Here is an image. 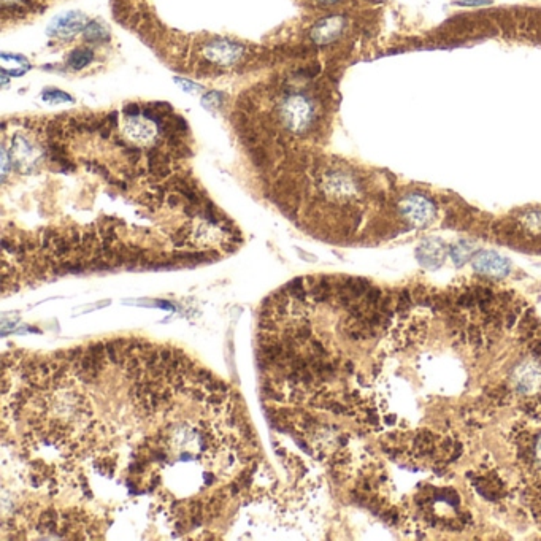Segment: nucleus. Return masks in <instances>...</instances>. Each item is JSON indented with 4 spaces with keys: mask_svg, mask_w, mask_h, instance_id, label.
Returning <instances> with one entry per match:
<instances>
[{
    "mask_svg": "<svg viewBox=\"0 0 541 541\" xmlns=\"http://www.w3.org/2000/svg\"><path fill=\"white\" fill-rule=\"evenodd\" d=\"M269 127L272 136L279 141L298 140L310 136L318 124V101L312 91L300 89L298 84H279L270 94Z\"/></svg>",
    "mask_w": 541,
    "mask_h": 541,
    "instance_id": "1",
    "label": "nucleus"
},
{
    "mask_svg": "<svg viewBox=\"0 0 541 541\" xmlns=\"http://www.w3.org/2000/svg\"><path fill=\"white\" fill-rule=\"evenodd\" d=\"M56 2L59 0H0L4 27L40 16Z\"/></svg>",
    "mask_w": 541,
    "mask_h": 541,
    "instance_id": "2",
    "label": "nucleus"
},
{
    "mask_svg": "<svg viewBox=\"0 0 541 541\" xmlns=\"http://www.w3.org/2000/svg\"><path fill=\"white\" fill-rule=\"evenodd\" d=\"M400 210L403 216H405L413 226H418V227H422L431 222L435 215L433 203L428 201L427 197L419 196V194L408 196L405 201L402 202Z\"/></svg>",
    "mask_w": 541,
    "mask_h": 541,
    "instance_id": "3",
    "label": "nucleus"
},
{
    "mask_svg": "<svg viewBox=\"0 0 541 541\" xmlns=\"http://www.w3.org/2000/svg\"><path fill=\"white\" fill-rule=\"evenodd\" d=\"M475 272L489 278H505L511 272L509 260L492 251L480 253L473 260Z\"/></svg>",
    "mask_w": 541,
    "mask_h": 541,
    "instance_id": "4",
    "label": "nucleus"
},
{
    "mask_svg": "<svg viewBox=\"0 0 541 541\" xmlns=\"http://www.w3.org/2000/svg\"><path fill=\"white\" fill-rule=\"evenodd\" d=\"M346 21L343 16H329L316 23L310 37L316 43V45H329L333 40H337L345 30Z\"/></svg>",
    "mask_w": 541,
    "mask_h": 541,
    "instance_id": "5",
    "label": "nucleus"
},
{
    "mask_svg": "<svg viewBox=\"0 0 541 541\" xmlns=\"http://www.w3.org/2000/svg\"><path fill=\"white\" fill-rule=\"evenodd\" d=\"M86 29V18L82 13H65L56 18L51 26H49V35L58 37V39H72L77 34Z\"/></svg>",
    "mask_w": 541,
    "mask_h": 541,
    "instance_id": "6",
    "label": "nucleus"
},
{
    "mask_svg": "<svg viewBox=\"0 0 541 541\" xmlns=\"http://www.w3.org/2000/svg\"><path fill=\"white\" fill-rule=\"evenodd\" d=\"M446 256V246L441 240L438 238H428L418 246L416 250V257H418L419 262L428 267V269H437L441 264H443Z\"/></svg>",
    "mask_w": 541,
    "mask_h": 541,
    "instance_id": "7",
    "label": "nucleus"
},
{
    "mask_svg": "<svg viewBox=\"0 0 541 541\" xmlns=\"http://www.w3.org/2000/svg\"><path fill=\"white\" fill-rule=\"evenodd\" d=\"M414 450L419 456H432L435 452V437L428 431H421L414 437Z\"/></svg>",
    "mask_w": 541,
    "mask_h": 541,
    "instance_id": "8",
    "label": "nucleus"
},
{
    "mask_svg": "<svg viewBox=\"0 0 541 541\" xmlns=\"http://www.w3.org/2000/svg\"><path fill=\"white\" fill-rule=\"evenodd\" d=\"M473 251H475V246L470 245L469 241H460V243H457V245H452L451 246V257L454 260V264H456L457 267L464 265L470 259L471 253Z\"/></svg>",
    "mask_w": 541,
    "mask_h": 541,
    "instance_id": "9",
    "label": "nucleus"
},
{
    "mask_svg": "<svg viewBox=\"0 0 541 541\" xmlns=\"http://www.w3.org/2000/svg\"><path fill=\"white\" fill-rule=\"evenodd\" d=\"M92 61V51L88 48H78L68 58V65L72 68H83Z\"/></svg>",
    "mask_w": 541,
    "mask_h": 541,
    "instance_id": "10",
    "label": "nucleus"
},
{
    "mask_svg": "<svg viewBox=\"0 0 541 541\" xmlns=\"http://www.w3.org/2000/svg\"><path fill=\"white\" fill-rule=\"evenodd\" d=\"M84 35H86V39L91 40V42H98V40L107 39L108 32H107V29L102 26V24L91 23V24H88V26H86Z\"/></svg>",
    "mask_w": 541,
    "mask_h": 541,
    "instance_id": "11",
    "label": "nucleus"
},
{
    "mask_svg": "<svg viewBox=\"0 0 541 541\" xmlns=\"http://www.w3.org/2000/svg\"><path fill=\"white\" fill-rule=\"evenodd\" d=\"M413 305V295L412 292L408 291H402L399 294V298H397V303H395V310L399 313H405L409 310V307Z\"/></svg>",
    "mask_w": 541,
    "mask_h": 541,
    "instance_id": "12",
    "label": "nucleus"
},
{
    "mask_svg": "<svg viewBox=\"0 0 541 541\" xmlns=\"http://www.w3.org/2000/svg\"><path fill=\"white\" fill-rule=\"evenodd\" d=\"M97 465H98V467H101V470L105 471V473H107L108 476H111V475H113L115 469H116V460L113 457H103Z\"/></svg>",
    "mask_w": 541,
    "mask_h": 541,
    "instance_id": "13",
    "label": "nucleus"
},
{
    "mask_svg": "<svg viewBox=\"0 0 541 541\" xmlns=\"http://www.w3.org/2000/svg\"><path fill=\"white\" fill-rule=\"evenodd\" d=\"M456 4L464 7H483V5H489L490 0H456Z\"/></svg>",
    "mask_w": 541,
    "mask_h": 541,
    "instance_id": "14",
    "label": "nucleus"
},
{
    "mask_svg": "<svg viewBox=\"0 0 541 541\" xmlns=\"http://www.w3.org/2000/svg\"><path fill=\"white\" fill-rule=\"evenodd\" d=\"M312 348H313V351H314L316 356H319V357H324L326 354H327V351H326L324 345L319 343V341H313V343H312Z\"/></svg>",
    "mask_w": 541,
    "mask_h": 541,
    "instance_id": "15",
    "label": "nucleus"
},
{
    "mask_svg": "<svg viewBox=\"0 0 541 541\" xmlns=\"http://www.w3.org/2000/svg\"><path fill=\"white\" fill-rule=\"evenodd\" d=\"M316 4H321V5H335L341 2V0H314Z\"/></svg>",
    "mask_w": 541,
    "mask_h": 541,
    "instance_id": "16",
    "label": "nucleus"
},
{
    "mask_svg": "<svg viewBox=\"0 0 541 541\" xmlns=\"http://www.w3.org/2000/svg\"><path fill=\"white\" fill-rule=\"evenodd\" d=\"M203 478H205V481H207V484H213V481H215V476L211 473H205Z\"/></svg>",
    "mask_w": 541,
    "mask_h": 541,
    "instance_id": "17",
    "label": "nucleus"
},
{
    "mask_svg": "<svg viewBox=\"0 0 541 541\" xmlns=\"http://www.w3.org/2000/svg\"><path fill=\"white\" fill-rule=\"evenodd\" d=\"M537 460L541 464V438H540L538 446H537Z\"/></svg>",
    "mask_w": 541,
    "mask_h": 541,
    "instance_id": "18",
    "label": "nucleus"
}]
</instances>
